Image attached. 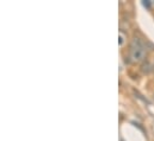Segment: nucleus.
Listing matches in <instances>:
<instances>
[{"label":"nucleus","mask_w":154,"mask_h":141,"mask_svg":"<svg viewBox=\"0 0 154 141\" xmlns=\"http://www.w3.org/2000/svg\"><path fill=\"white\" fill-rule=\"evenodd\" d=\"M146 54H147V48L143 40L139 37H134L131 39L130 50H129V57L131 62H135V63L142 62L146 57Z\"/></svg>","instance_id":"1"},{"label":"nucleus","mask_w":154,"mask_h":141,"mask_svg":"<svg viewBox=\"0 0 154 141\" xmlns=\"http://www.w3.org/2000/svg\"><path fill=\"white\" fill-rule=\"evenodd\" d=\"M141 70L143 73H146V74H148L149 71H150V68H149V63L148 62H146V63H143L142 64V66H141Z\"/></svg>","instance_id":"2"},{"label":"nucleus","mask_w":154,"mask_h":141,"mask_svg":"<svg viewBox=\"0 0 154 141\" xmlns=\"http://www.w3.org/2000/svg\"><path fill=\"white\" fill-rule=\"evenodd\" d=\"M142 5H143L145 7H147V8H149L150 5H152V3L149 1V0H145V1H142Z\"/></svg>","instance_id":"3"},{"label":"nucleus","mask_w":154,"mask_h":141,"mask_svg":"<svg viewBox=\"0 0 154 141\" xmlns=\"http://www.w3.org/2000/svg\"><path fill=\"white\" fill-rule=\"evenodd\" d=\"M123 44V33L121 32L120 33V45H122Z\"/></svg>","instance_id":"4"},{"label":"nucleus","mask_w":154,"mask_h":141,"mask_svg":"<svg viewBox=\"0 0 154 141\" xmlns=\"http://www.w3.org/2000/svg\"><path fill=\"white\" fill-rule=\"evenodd\" d=\"M153 69H154V65H153Z\"/></svg>","instance_id":"5"}]
</instances>
